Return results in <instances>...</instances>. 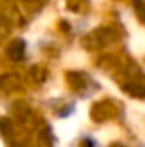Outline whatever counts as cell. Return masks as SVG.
Returning a JSON list of instances; mask_svg holds the SVG:
<instances>
[{
    "label": "cell",
    "instance_id": "cell-8",
    "mask_svg": "<svg viewBox=\"0 0 145 147\" xmlns=\"http://www.w3.org/2000/svg\"><path fill=\"white\" fill-rule=\"evenodd\" d=\"M134 7H136L138 17L145 22V0H134Z\"/></svg>",
    "mask_w": 145,
    "mask_h": 147
},
{
    "label": "cell",
    "instance_id": "cell-2",
    "mask_svg": "<svg viewBox=\"0 0 145 147\" xmlns=\"http://www.w3.org/2000/svg\"><path fill=\"white\" fill-rule=\"evenodd\" d=\"M91 115H93L95 121H108L115 115V104L112 100H102V102L95 104L93 110H91Z\"/></svg>",
    "mask_w": 145,
    "mask_h": 147
},
{
    "label": "cell",
    "instance_id": "cell-3",
    "mask_svg": "<svg viewBox=\"0 0 145 147\" xmlns=\"http://www.w3.org/2000/svg\"><path fill=\"white\" fill-rule=\"evenodd\" d=\"M24 50H26V45H24V41L22 39H15V41H11V45L7 47V56L11 58V60H22L24 58Z\"/></svg>",
    "mask_w": 145,
    "mask_h": 147
},
{
    "label": "cell",
    "instance_id": "cell-9",
    "mask_svg": "<svg viewBox=\"0 0 145 147\" xmlns=\"http://www.w3.org/2000/svg\"><path fill=\"white\" fill-rule=\"evenodd\" d=\"M78 147H97V142L93 140V138H82V140L78 142Z\"/></svg>",
    "mask_w": 145,
    "mask_h": 147
},
{
    "label": "cell",
    "instance_id": "cell-4",
    "mask_svg": "<svg viewBox=\"0 0 145 147\" xmlns=\"http://www.w3.org/2000/svg\"><path fill=\"white\" fill-rule=\"evenodd\" d=\"M123 90L127 93L134 95V97H142L145 99V84H140V82H127L123 86Z\"/></svg>",
    "mask_w": 145,
    "mask_h": 147
},
{
    "label": "cell",
    "instance_id": "cell-5",
    "mask_svg": "<svg viewBox=\"0 0 145 147\" xmlns=\"http://www.w3.org/2000/svg\"><path fill=\"white\" fill-rule=\"evenodd\" d=\"M21 86L19 78L15 75H2L0 76V88L2 90H17Z\"/></svg>",
    "mask_w": 145,
    "mask_h": 147
},
{
    "label": "cell",
    "instance_id": "cell-1",
    "mask_svg": "<svg viewBox=\"0 0 145 147\" xmlns=\"http://www.w3.org/2000/svg\"><path fill=\"white\" fill-rule=\"evenodd\" d=\"M67 80H69L72 90L78 91L80 95H91L95 90H99V84H95L93 78H91L87 73H82V71L67 73Z\"/></svg>",
    "mask_w": 145,
    "mask_h": 147
},
{
    "label": "cell",
    "instance_id": "cell-6",
    "mask_svg": "<svg viewBox=\"0 0 145 147\" xmlns=\"http://www.w3.org/2000/svg\"><path fill=\"white\" fill-rule=\"evenodd\" d=\"M30 76L34 78V82L41 84V82H45V78H47V71H45L43 67H37V65H36V67L30 69Z\"/></svg>",
    "mask_w": 145,
    "mask_h": 147
},
{
    "label": "cell",
    "instance_id": "cell-7",
    "mask_svg": "<svg viewBox=\"0 0 145 147\" xmlns=\"http://www.w3.org/2000/svg\"><path fill=\"white\" fill-rule=\"evenodd\" d=\"M11 130H13V125H11V121L9 119H0V132L4 134V136H9L11 134Z\"/></svg>",
    "mask_w": 145,
    "mask_h": 147
},
{
    "label": "cell",
    "instance_id": "cell-10",
    "mask_svg": "<svg viewBox=\"0 0 145 147\" xmlns=\"http://www.w3.org/2000/svg\"><path fill=\"white\" fill-rule=\"evenodd\" d=\"M11 147H28V145H22V144H13Z\"/></svg>",
    "mask_w": 145,
    "mask_h": 147
},
{
    "label": "cell",
    "instance_id": "cell-11",
    "mask_svg": "<svg viewBox=\"0 0 145 147\" xmlns=\"http://www.w3.org/2000/svg\"><path fill=\"white\" fill-rule=\"evenodd\" d=\"M112 147H125V145H121V144H113Z\"/></svg>",
    "mask_w": 145,
    "mask_h": 147
}]
</instances>
